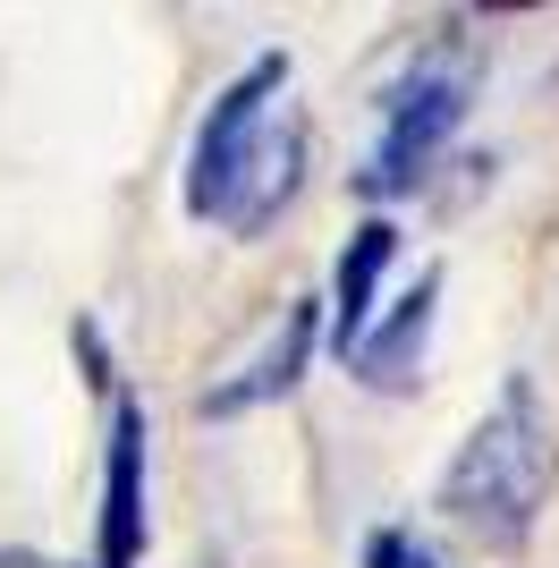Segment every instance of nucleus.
Here are the masks:
<instances>
[{
	"label": "nucleus",
	"mask_w": 559,
	"mask_h": 568,
	"mask_svg": "<svg viewBox=\"0 0 559 568\" xmlns=\"http://www.w3.org/2000/svg\"><path fill=\"white\" fill-rule=\"evenodd\" d=\"M305 179V119L288 111V60L263 51L246 77L212 94L195 128V162H186V213L221 221L230 237H263L280 204Z\"/></svg>",
	"instance_id": "nucleus-1"
},
{
	"label": "nucleus",
	"mask_w": 559,
	"mask_h": 568,
	"mask_svg": "<svg viewBox=\"0 0 559 568\" xmlns=\"http://www.w3.org/2000/svg\"><path fill=\"white\" fill-rule=\"evenodd\" d=\"M542 493H551V425H542V407L526 382H509L491 416L458 442L441 475V509L491 551H517L526 544V526H535Z\"/></svg>",
	"instance_id": "nucleus-2"
},
{
	"label": "nucleus",
	"mask_w": 559,
	"mask_h": 568,
	"mask_svg": "<svg viewBox=\"0 0 559 568\" xmlns=\"http://www.w3.org/2000/svg\"><path fill=\"white\" fill-rule=\"evenodd\" d=\"M466 94H475L466 51H424L416 69L382 94V136H373L356 187L365 195H407L424 170H433V153L449 144V128L466 119Z\"/></svg>",
	"instance_id": "nucleus-3"
},
{
	"label": "nucleus",
	"mask_w": 559,
	"mask_h": 568,
	"mask_svg": "<svg viewBox=\"0 0 559 568\" xmlns=\"http://www.w3.org/2000/svg\"><path fill=\"white\" fill-rule=\"evenodd\" d=\"M305 356H314V297H288V306L263 323V348L246 356V365H230V374L212 382L195 407H204V416H246V407L280 399V390H297Z\"/></svg>",
	"instance_id": "nucleus-4"
},
{
	"label": "nucleus",
	"mask_w": 559,
	"mask_h": 568,
	"mask_svg": "<svg viewBox=\"0 0 559 568\" xmlns=\"http://www.w3.org/2000/svg\"><path fill=\"white\" fill-rule=\"evenodd\" d=\"M144 551V407H111V458H102V560L93 568H136Z\"/></svg>",
	"instance_id": "nucleus-5"
},
{
	"label": "nucleus",
	"mask_w": 559,
	"mask_h": 568,
	"mask_svg": "<svg viewBox=\"0 0 559 568\" xmlns=\"http://www.w3.org/2000/svg\"><path fill=\"white\" fill-rule=\"evenodd\" d=\"M433 306H441V272H416V288L390 306V323H373V339L348 356V374L373 390H407L424 365V339H433Z\"/></svg>",
	"instance_id": "nucleus-6"
},
{
	"label": "nucleus",
	"mask_w": 559,
	"mask_h": 568,
	"mask_svg": "<svg viewBox=\"0 0 559 568\" xmlns=\"http://www.w3.org/2000/svg\"><path fill=\"white\" fill-rule=\"evenodd\" d=\"M398 255V230L390 221H365V230L348 237V255H339V281H331V339H339V356H356L373 339V288H382V272H390Z\"/></svg>",
	"instance_id": "nucleus-7"
},
{
	"label": "nucleus",
	"mask_w": 559,
	"mask_h": 568,
	"mask_svg": "<svg viewBox=\"0 0 559 568\" xmlns=\"http://www.w3.org/2000/svg\"><path fill=\"white\" fill-rule=\"evenodd\" d=\"M365 568H441V560H433L416 535H373V544H365Z\"/></svg>",
	"instance_id": "nucleus-8"
},
{
	"label": "nucleus",
	"mask_w": 559,
	"mask_h": 568,
	"mask_svg": "<svg viewBox=\"0 0 559 568\" xmlns=\"http://www.w3.org/2000/svg\"><path fill=\"white\" fill-rule=\"evenodd\" d=\"M0 568H51L43 551H0Z\"/></svg>",
	"instance_id": "nucleus-9"
}]
</instances>
